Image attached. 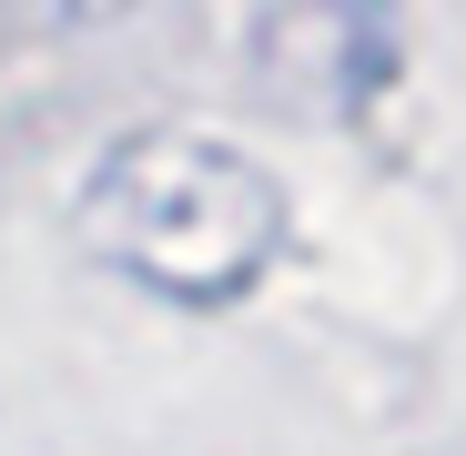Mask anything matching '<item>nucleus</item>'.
Listing matches in <instances>:
<instances>
[{
	"instance_id": "obj_1",
	"label": "nucleus",
	"mask_w": 466,
	"mask_h": 456,
	"mask_svg": "<svg viewBox=\"0 0 466 456\" xmlns=\"http://www.w3.org/2000/svg\"><path fill=\"white\" fill-rule=\"evenodd\" d=\"M82 244L173 304H233L284 244V193L264 163L203 132H132L82 183Z\"/></svg>"
}]
</instances>
